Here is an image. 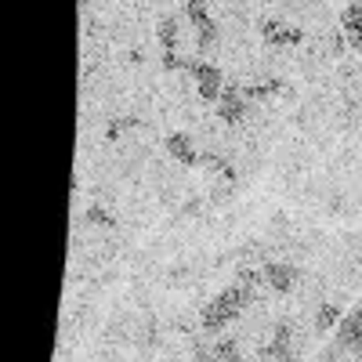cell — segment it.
Wrapping results in <instances>:
<instances>
[{
    "label": "cell",
    "instance_id": "6da1fadb",
    "mask_svg": "<svg viewBox=\"0 0 362 362\" xmlns=\"http://www.w3.org/2000/svg\"><path fill=\"white\" fill-rule=\"evenodd\" d=\"M261 279L268 290H276V293H290L300 286V272L293 261H264L261 264Z\"/></svg>",
    "mask_w": 362,
    "mask_h": 362
},
{
    "label": "cell",
    "instance_id": "8992f818",
    "mask_svg": "<svg viewBox=\"0 0 362 362\" xmlns=\"http://www.w3.org/2000/svg\"><path fill=\"white\" fill-rule=\"evenodd\" d=\"M156 33H160V44L167 47V54H174V47H177V33H181L177 18H174V15H163V18H160V29H156Z\"/></svg>",
    "mask_w": 362,
    "mask_h": 362
},
{
    "label": "cell",
    "instance_id": "7a4b0ae2",
    "mask_svg": "<svg viewBox=\"0 0 362 362\" xmlns=\"http://www.w3.org/2000/svg\"><path fill=\"white\" fill-rule=\"evenodd\" d=\"M192 80H196V95L203 98V102H218L221 98V90H225V76H221V69L214 66V62H196V69H192Z\"/></svg>",
    "mask_w": 362,
    "mask_h": 362
},
{
    "label": "cell",
    "instance_id": "277c9868",
    "mask_svg": "<svg viewBox=\"0 0 362 362\" xmlns=\"http://www.w3.org/2000/svg\"><path fill=\"white\" fill-rule=\"evenodd\" d=\"M329 326H341V308L326 300V305H319L315 315H312V329H315V334H326Z\"/></svg>",
    "mask_w": 362,
    "mask_h": 362
},
{
    "label": "cell",
    "instance_id": "5b68a950",
    "mask_svg": "<svg viewBox=\"0 0 362 362\" xmlns=\"http://www.w3.org/2000/svg\"><path fill=\"white\" fill-rule=\"evenodd\" d=\"M214 362H247V358H243V348H239L235 337H221V341H214Z\"/></svg>",
    "mask_w": 362,
    "mask_h": 362
},
{
    "label": "cell",
    "instance_id": "3957f363",
    "mask_svg": "<svg viewBox=\"0 0 362 362\" xmlns=\"http://www.w3.org/2000/svg\"><path fill=\"white\" fill-rule=\"evenodd\" d=\"M163 145H167V153H170L181 167H196V163H199L196 148H192V138H189L185 131H170V134L163 138Z\"/></svg>",
    "mask_w": 362,
    "mask_h": 362
}]
</instances>
